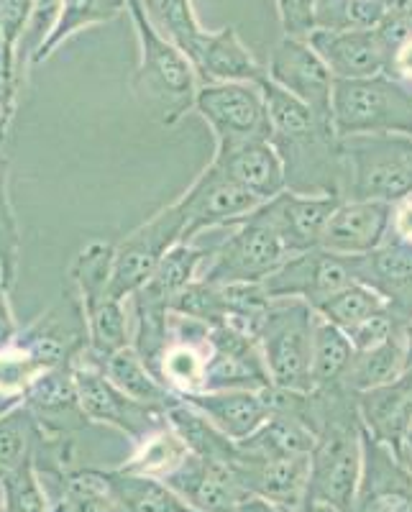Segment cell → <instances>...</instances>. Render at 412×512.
<instances>
[{
    "mask_svg": "<svg viewBox=\"0 0 412 512\" xmlns=\"http://www.w3.org/2000/svg\"><path fill=\"white\" fill-rule=\"evenodd\" d=\"M300 512H341V510H336V507L328 505V502H320V500H305V502H302Z\"/></svg>",
    "mask_w": 412,
    "mask_h": 512,
    "instance_id": "11a10c76",
    "label": "cell"
},
{
    "mask_svg": "<svg viewBox=\"0 0 412 512\" xmlns=\"http://www.w3.org/2000/svg\"><path fill=\"white\" fill-rule=\"evenodd\" d=\"M164 482L198 512H236V507L254 497L233 461H210L192 454Z\"/></svg>",
    "mask_w": 412,
    "mask_h": 512,
    "instance_id": "e0dca14e",
    "label": "cell"
},
{
    "mask_svg": "<svg viewBox=\"0 0 412 512\" xmlns=\"http://www.w3.org/2000/svg\"><path fill=\"white\" fill-rule=\"evenodd\" d=\"M407 369V344H405V328L397 331L395 336L387 338L384 344L374 349L356 351L351 361L349 372L343 377V387L351 392H369L392 384L405 374Z\"/></svg>",
    "mask_w": 412,
    "mask_h": 512,
    "instance_id": "4dcf8cb0",
    "label": "cell"
},
{
    "mask_svg": "<svg viewBox=\"0 0 412 512\" xmlns=\"http://www.w3.org/2000/svg\"><path fill=\"white\" fill-rule=\"evenodd\" d=\"M103 479L118 512H198L162 479L128 474L123 469H105Z\"/></svg>",
    "mask_w": 412,
    "mask_h": 512,
    "instance_id": "83f0119b",
    "label": "cell"
},
{
    "mask_svg": "<svg viewBox=\"0 0 412 512\" xmlns=\"http://www.w3.org/2000/svg\"><path fill=\"white\" fill-rule=\"evenodd\" d=\"M341 203L343 198L338 195H302V192L285 190L264 203L262 213L277 228L287 251L302 254V251L320 249L325 226Z\"/></svg>",
    "mask_w": 412,
    "mask_h": 512,
    "instance_id": "ffe728a7",
    "label": "cell"
},
{
    "mask_svg": "<svg viewBox=\"0 0 412 512\" xmlns=\"http://www.w3.org/2000/svg\"><path fill=\"white\" fill-rule=\"evenodd\" d=\"M18 333H21V326H18L11 305V285H8L6 274L0 269V351L11 349L16 344Z\"/></svg>",
    "mask_w": 412,
    "mask_h": 512,
    "instance_id": "681fc988",
    "label": "cell"
},
{
    "mask_svg": "<svg viewBox=\"0 0 412 512\" xmlns=\"http://www.w3.org/2000/svg\"><path fill=\"white\" fill-rule=\"evenodd\" d=\"M195 111L213 128L218 152L272 141V118L259 82H200Z\"/></svg>",
    "mask_w": 412,
    "mask_h": 512,
    "instance_id": "9c48e42d",
    "label": "cell"
},
{
    "mask_svg": "<svg viewBox=\"0 0 412 512\" xmlns=\"http://www.w3.org/2000/svg\"><path fill=\"white\" fill-rule=\"evenodd\" d=\"M233 466H236L246 489L254 497L279 502V505L292 507V510H300L305 497H308L310 456H297V459H251V456L236 451Z\"/></svg>",
    "mask_w": 412,
    "mask_h": 512,
    "instance_id": "603a6c76",
    "label": "cell"
},
{
    "mask_svg": "<svg viewBox=\"0 0 412 512\" xmlns=\"http://www.w3.org/2000/svg\"><path fill=\"white\" fill-rule=\"evenodd\" d=\"M192 67L200 82H262L267 77L233 26L208 31Z\"/></svg>",
    "mask_w": 412,
    "mask_h": 512,
    "instance_id": "4316f807",
    "label": "cell"
},
{
    "mask_svg": "<svg viewBox=\"0 0 412 512\" xmlns=\"http://www.w3.org/2000/svg\"><path fill=\"white\" fill-rule=\"evenodd\" d=\"M139 39V64L131 77L136 100L164 126H175L198 98V72L190 59L164 39L146 18L141 0H126Z\"/></svg>",
    "mask_w": 412,
    "mask_h": 512,
    "instance_id": "3957f363",
    "label": "cell"
},
{
    "mask_svg": "<svg viewBox=\"0 0 412 512\" xmlns=\"http://www.w3.org/2000/svg\"><path fill=\"white\" fill-rule=\"evenodd\" d=\"M354 256L331 254L325 249L292 254L272 277L262 282L269 297H300L305 303L320 305L343 287L356 285Z\"/></svg>",
    "mask_w": 412,
    "mask_h": 512,
    "instance_id": "4fadbf2b",
    "label": "cell"
},
{
    "mask_svg": "<svg viewBox=\"0 0 412 512\" xmlns=\"http://www.w3.org/2000/svg\"><path fill=\"white\" fill-rule=\"evenodd\" d=\"M359 282L377 290L392 308V313L410 323L412 320V244L389 236L379 249L364 256H354Z\"/></svg>",
    "mask_w": 412,
    "mask_h": 512,
    "instance_id": "44dd1931",
    "label": "cell"
},
{
    "mask_svg": "<svg viewBox=\"0 0 412 512\" xmlns=\"http://www.w3.org/2000/svg\"><path fill=\"white\" fill-rule=\"evenodd\" d=\"M36 0H0V41L3 47L16 49L21 31L29 24Z\"/></svg>",
    "mask_w": 412,
    "mask_h": 512,
    "instance_id": "c3c4849f",
    "label": "cell"
},
{
    "mask_svg": "<svg viewBox=\"0 0 412 512\" xmlns=\"http://www.w3.org/2000/svg\"><path fill=\"white\" fill-rule=\"evenodd\" d=\"M397 382H400V384H402V390H405L407 395L412 397V369H407V372L402 374V377L397 379Z\"/></svg>",
    "mask_w": 412,
    "mask_h": 512,
    "instance_id": "6f0895ef",
    "label": "cell"
},
{
    "mask_svg": "<svg viewBox=\"0 0 412 512\" xmlns=\"http://www.w3.org/2000/svg\"><path fill=\"white\" fill-rule=\"evenodd\" d=\"M384 8V13L392 18H400V21H410L412 24V0H379Z\"/></svg>",
    "mask_w": 412,
    "mask_h": 512,
    "instance_id": "db71d44e",
    "label": "cell"
},
{
    "mask_svg": "<svg viewBox=\"0 0 412 512\" xmlns=\"http://www.w3.org/2000/svg\"><path fill=\"white\" fill-rule=\"evenodd\" d=\"M274 387L256 338L221 323L210 326V356L205 367V390H256Z\"/></svg>",
    "mask_w": 412,
    "mask_h": 512,
    "instance_id": "5bb4252c",
    "label": "cell"
},
{
    "mask_svg": "<svg viewBox=\"0 0 412 512\" xmlns=\"http://www.w3.org/2000/svg\"><path fill=\"white\" fill-rule=\"evenodd\" d=\"M121 13H128L126 0H62L57 26H54L52 36L47 39L44 49H41L36 64L47 62L62 47L64 41H70L80 31L108 24V21L118 18Z\"/></svg>",
    "mask_w": 412,
    "mask_h": 512,
    "instance_id": "d590c367",
    "label": "cell"
},
{
    "mask_svg": "<svg viewBox=\"0 0 412 512\" xmlns=\"http://www.w3.org/2000/svg\"><path fill=\"white\" fill-rule=\"evenodd\" d=\"M0 492L3 512H49L47 489L41 484L34 459L18 466L6 479H0Z\"/></svg>",
    "mask_w": 412,
    "mask_h": 512,
    "instance_id": "b9f144b4",
    "label": "cell"
},
{
    "mask_svg": "<svg viewBox=\"0 0 412 512\" xmlns=\"http://www.w3.org/2000/svg\"><path fill=\"white\" fill-rule=\"evenodd\" d=\"M341 154L349 172L343 200L397 205L412 195V136H349L341 139Z\"/></svg>",
    "mask_w": 412,
    "mask_h": 512,
    "instance_id": "8992f818",
    "label": "cell"
},
{
    "mask_svg": "<svg viewBox=\"0 0 412 512\" xmlns=\"http://www.w3.org/2000/svg\"><path fill=\"white\" fill-rule=\"evenodd\" d=\"M100 367H103L105 377L111 379L118 390L126 392L128 397H134L141 405H149V408L167 413L169 405H175L180 400L157 374L146 367L134 346H126V349L111 354L108 359L100 361Z\"/></svg>",
    "mask_w": 412,
    "mask_h": 512,
    "instance_id": "f546056e",
    "label": "cell"
},
{
    "mask_svg": "<svg viewBox=\"0 0 412 512\" xmlns=\"http://www.w3.org/2000/svg\"><path fill=\"white\" fill-rule=\"evenodd\" d=\"M182 231H185V216L180 205L172 203L128 233L113 254V297L123 303L134 297L151 280V274L157 272L167 251L180 244Z\"/></svg>",
    "mask_w": 412,
    "mask_h": 512,
    "instance_id": "8fae6325",
    "label": "cell"
},
{
    "mask_svg": "<svg viewBox=\"0 0 412 512\" xmlns=\"http://www.w3.org/2000/svg\"><path fill=\"white\" fill-rule=\"evenodd\" d=\"M177 205L185 216V231H182L180 244H192L205 231L236 226L264 203L254 192L231 180L218 164L210 162L203 169V175L192 182L190 190L177 200Z\"/></svg>",
    "mask_w": 412,
    "mask_h": 512,
    "instance_id": "7c38bea8",
    "label": "cell"
},
{
    "mask_svg": "<svg viewBox=\"0 0 412 512\" xmlns=\"http://www.w3.org/2000/svg\"><path fill=\"white\" fill-rule=\"evenodd\" d=\"M384 75H389L397 82H412V34L402 44H397L392 57H389Z\"/></svg>",
    "mask_w": 412,
    "mask_h": 512,
    "instance_id": "f907efd6",
    "label": "cell"
},
{
    "mask_svg": "<svg viewBox=\"0 0 412 512\" xmlns=\"http://www.w3.org/2000/svg\"><path fill=\"white\" fill-rule=\"evenodd\" d=\"M0 512H3V492H0Z\"/></svg>",
    "mask_w": 412,
    "mask_h": 512,
    "instance_id": "91938a15",
    "label": "cell"
},
{
    "mask_svg": "<svg viewBox=\"0 0 412 512\" xmlns=\"http://www.w3.org/2000/svg\"><path fill=\"white\" fill-rule=\"evenodd\" d=\"M213 164H218L238 185L254 192L262 203H269L287 190L285 164L272 141L238 146L231 152H215Z\"/></svg>",
    "mask_w": 412,
    "mask_h": 512,
    "instance_id": "484cf974",
    "label": "cell"
},
{
    "mask_svg": "<svg viewBox=\"0 0 412 512\" xmlns=\"http://www.w3.org/2000/svg\"><path fill=\"white\" fill-rule=\"evenodd\" d=\"M402 328H405V323H402V320L392 313V308H389L384 310V313L374 315V318L364 320V323H359V326L351 328V331L346 333H349L351 344H354L356 351H366L384 344L387 338H392L397 331H402Z\"/></svg>",
    "mask_w": 412,
    "mask_h": 512,
    "instance_id": "bcb514c9",
    "label": "cell"
},
{
    "mask_svg": "<svg viewBox=\"0 0 412 512\" xmlns=\"http://www.w3.org/2000/svg\"><path fill=\"white\" fill-rule=\"evenodd\" d=\"M313 305L300 297H272L256 344L262 349L274 387L290 392H313Z\"/></svg>",
    "mask_w": 412,
    "mask_h": 512,
    "instance_id": "5b68a950",
    "label": "cell"
},
{
    "mask_svg": "<svg viewBox=\"0 0 412 512\" xmlns=\"http://www.w3.org/2000/svg\"><path fill=\"white\" fill-rule=\"evenodd\" d=\"M407 448H410V454H407V459H410V466H412V431H410V441H407Z\"/></svg>",
    "mask_w": 412,
    "mask_h": 512,
    "instance_id": "680465c9",
    "label": "cell"
},
{
    "mask_svg": "<svg viewBox=\"0 0 412 512\" xmlns=\"http://www.w3.org/2000/svg\"><path fill=\"white\" fill-rule=\"evenodd\" d=\"M308 41L336 80H364V77L384 75L392 54L379 26L356 31L315 29Z\"/></svg>",
    "mask_w": 412,
    "mask_h": 512,
    "instance_id": "ac0fdd59",
    "label": "cell"
},
{
    "mask_svg": "<svg viewBox=\"0 0 412 512\" xmlns=\"http://www.w3.org/2000/svg\"><path fill=\"white\" fill-rule=\"evenodd\" d=\"M59 6H62V0H36L34 11L29 16V24H26V29L18 36L13 54H16L18 77H21L24 85L26 77H29V70L36 67V59H39L41 49H44L47 39L52 36L54 26H57Z\"/></svg>",
    "mask_w": 412,
    "mask_h": 512,
    "instance_id": "60d3db41",
    "label": "cell"
},
{
    "mask_svg": "<svg viewBox=\"0 0 412 512\" xmlns=\"http://www.w3.org/2000/svg\"><path fill=\"white\" fill-rule=\"evenodd\" d=\"M75 384L80 405L90 423L111 425L131 438V443H139L141 438L167 425V413L141 405L134 397L118 390L116 384L105 377L100 361H95L88 349L75 359Z\"/></svg>",
    "mask_w": 412,
    "mask_h": 512,
    "instance_id": "30bf717a",
    "label": "cell"
},
{
    "mask_svg": "<svg viewBox=\"0 0 412 512\" xmlns=\"http://www.w3.org/2000/svg\"><path fill=\"white\" fill-rule=\"evenodd\" d=\"M21 88H24V82L18 77L16 54H13V49L3 47V41H0V144L6 141L8 128H11L13 116H16Z\"/></svg>",
    "mask_w": 412,
    "mask_h": 512,
    "instance_id": "f6af8a7d",
    "label": "cell"
},
{
    "mask_svg": "<svg viewBox=\"0 0 412 512\" xmlns=\"http://www.w3.org/2000/svg\"><path fill=\"white\" fill-rule=\"evenodd\" d=\"M236 512H300L292 510V507L279 505V502L264 500V497H249L241 507H236Z\"/></svg>",
    "mask_w": 412,
    "mask_h": 512,
    "instance_id": "f5cc1de1",
    "label": "cell"
},
{
    "mask_svg": "<svg viewBox=\"0 0 412 512\" xmlns=\"http://www.w3.org/2000/svg\"><path fill=\"white\" fill-rule=\"evenodd\" d=\"M392 233L412 244V195L407 200H402V203L395 205V216H392Z\"/></svg>",
    "mask_w": 412,
    "mask_h": 512,
    "instance_id": "816d5d0a",
    "label": "cell"
},
{
    "mask_svg": "<svg viewBox=\"0 0 412 512\" xmlns=\"http://www.w3.org/2000/svg\"><path fill=\"white\" fill-rule=\"evenodd\" d=\"M187 456H190V448L185 446V441L177 436V431L167 420V425H162L159 431L149 433L139 443H134V454L128 456L126 464H121L118 469L164 482L185 464Z\"/></svg>",
    "mask_w": 412,
    "mask_h": 512,
    "instance_id": "d6a6232c",
    "label": "cell"
},
{
    "mask_svg": "<svg viewBox=\"0 0 412 512\" xmlns=\"http://www.w3.org/2000/svg\"><path fill=\"white\" fill-rule=\"evenodd\" d=\"M24 402L34 413L41 431L49 436H72L90 425L77 395L75 361L59 364L36 379L34 387L24 395Z\"/></svg>",
    "mask_w": 412,
    "mask_h": 512,
    "instance_id": "7402d4cb",
    "label": "cell"
},
{
    "mask_svg": "<svg viewBox=\"0 0 412 512\" xmlns=\"http://www.w3.org/2000/svg\"><path fill=\"white\" fill-rule=\"evenodd\" d=\"M39 438L41 425L36 423L26 402H18L11 410L0 413V479H6L18 466L34 459Z\"/></svg>",
    "mask_w": 412,
    "mask_h": 512,
    "instance_id": "74e56055",
    "label": "cell"
},
{
    "mask_svg": "<svg viewBox=\"0 0 412 512\" xmlns=\"http://www.w3.org/2000/svg\"><path fill=\"white\" fill-rule=\"evenodd\" d=\"M315 8L318 0H277L279 21L282 31L292 39H310L318 26H315Z\"/></svg>",
    "mask_w": 412,
    "mask_h": 512,
    "instance_id": "7dc6e473",
    "label": "cell"
},
{
    "mask_svg": "<svg viewBox=\"0 0 412 512\" xmlns=\"http://www.w3.org/2000/svg\"><path fill=\"white\" fill-rule=\"evenodd\" d=\"M331 121L338 139L359 134L412 136V93L389 75L336 80Z\"/></svg>",
    "mask_w": 412,
    "mask_h": 512,
    "instance_id": "52a82bcc",
    "label": "cell"
},
{
    "mask_svg": "<svg viewBox=\"0 0 412 512\" xmlns=\"http://www.w3.org/2000/svg\"><path fill=\"white\" fill-rule=\"evenodd\" d=\"M149 24L172 41L187 59L198 57L208 31L200 26L192 0H141Z\"/></svg>",
    "mask_w": 412,
    "mask_h": 512,
    "instance_id": "836d02e7",
    "label": "cell"
},
{
    "mask_svg": "<svg viewBox=\"0 0 412 512\" xmlns=\"http://www.w3.org/2000/svg\"><path fill=\"white\" fill-rule=\"evenodd\" d=\"M351 512H412V466L364 428V469Z\"/></svg>",
    "mask_w": 412,
    "mask_h": 512,
    "instance_id": "2e32d148",
    "label": "cell"
},
{
    "mask_svg": "<svg viewBox=\"0 0 412 512\" xmlns=\"http://www.w3.org/2000/svg\"><path fill=\"white\" fill-rule=\"evenodd\" d=\"M210 256V244H177L175 249H169L157 272L151 274V280L141 287L139 292L154 297L159 303L172 308V300L185 290L187 285L198 280L200 269H203L205 259Z\"/></svg>",
    "mask_w": 412,
    "mask_h": 512,
    "instance_id": "e575fe53",
    "label": "cell"
},
{
    "mask_svg": "<svg viewBox=\"0 0 412 512\" xmlns=\"http://www.w3.org/2000/svg\"><path fill=\"white\" fill-rule=\"evenodd\" d=\"M395 205L377 200H343L320 239V249L341 256H364L392 236Z\"/></svg>",
    "mask_w": 412,
    "mask_h": 512,
    "instance_id": "d6986e66",
    "label": "cell"
},
{
    "mask_svg": "<svg viewBox=\"0 0 412 512\" xmlns=\"http://www.w3.org/2000/svg\"><path fill=\"white\" fill-rule=\"evenodd\" d=\"M359 413L361 423L379 443L392 448V454L402 461H410L407 441L412 431V397L402 390L400 382L384 384L377 390L359 392Z\"/></svg>",
    "mask_w": 412,
    "mask_h": 512,
    "instance_id": "cb8c5ba5",
    "label": "cell"
},
{
    "mask_svg": "<svg viewBox=\"0 0 412 512\" xmlns=\"http://www.w3.org/2000/svg\"><path fill=\"white\" fill-rule=\"evenodd\" d=\"M267 77L285 93L313 108L318 116L331 121V98L336 77L325 67L320 54L310 47L308 39L285 36L269 57Z\"/></svg>",
    "mask_w": 412,
    "mask_h": 512,
    "instance_id": "9a60e30c",
    "label": "cell"
},
{
    "mask_svg": "<svg viewBox=\"0 0 412 512\" xmlns=\"http://www.w3.org/2000/svg\"><path fill=\"white\" fill-rule=\"evenodd\" d=\"M313 310L320 318H325L328 323L341 328V331H351V328H356L364 320L389 310V303L377 290H372L364 282H356V285L343 287L341 292H336V295H331L320 305H315Z\"/></svg>",
    "mask_w": 412,
    "mask_h": 512,
    "instance_id": "f35d334b",
    "label": "cell"
},
{
    "mask_svg": "<svg viewBox=\"0 0 412 512\" xmlns=\"http://www.w3.org/2000/svg\"><path fill=\"white\" fill-rule=\"evenodd\" d=\"M310 428L315 431V448L305 500L351 512L364 469V423L356 392L343 384L310 392Z\"/></svg>",
    "mask_w": 412,
    "mask_h": 512,
    "instance_id": "7a4b0ae2",
    "label": "cell"
},
{
    "mask_svg": "<svg viewBox=\"0 0 412 512\" xmlns=\"http://www.w3.org/2000/svg\"><path fill=\"white\" fill-rule=\"evenodd\" d=\"M18 262H21V228L11 203V177L8 159L0 154V269L8 285H16Z\"/></svg>",
    "mask_w": 412,
    "mask_h": 512,
    "instance_id": "7bdbcfd3",
    "label": "cell"
},
{
    "mask_svg": "<svg viewBox=\"0 0 412 512\" xmlns=\"http://www.w3.org/2000/svg\"><path fill=\"white\" fill-rule=\"evenodd\" d=\"M172 313L187 315V318L203 320L208 326H221L228 318L226 297H223V287L210 285L205 280H195L187 285L180 295L172 300Z\"/></svg>",
    "mask_w": 412,
    "mask_h": 512,
    "instance_id": "ee69618b",
    "label": "cell"
},
{
    "mask_svg": "<svg viewBox=\"0 0 412 512\" xmlns=\"http://www.w3.org/2000/svg\"><path fill=\"white\" fill-rule=\"evenodd\" d=\"M236 446L251 459H297L313 454L315 431L295 415L274 413L259 431L238 441Z\"/></svg>",
    "mask_w": 412,
    "mask_h": 512,
    "instance_id": "f1b7e54d",
    "label": "cell"
},
{
    "mask_svg": "<svg viewBox=\"0 0 412 512\" xmlns=\"http://www.w3.org/2000/svg\"><path fill=\"white\" fill-rule=\"evenodd\" d=\"M259 85L272 118V146L285 164L287 190L343 198L349 172L333 121L318 116L295 95L277 88L269 77Z\"/></svg>",
    "mask_w": 412,
    "mask_h": 512,
    "instance_id": "6da1fadb",
    "label": "cell"
},
{
    "mask_svg": "<svg viewBox=\"0 0 412 512\" xmlns=\"http://www.w3.org/2000/svg\"><path fill=\"white\" fill-rule=\"evenodd\" d=\"M356 349L351 344L349 333L341 331L338 326L328 323L315 313L313 328V384L315 390L320 387H333L341 384L351 361H354Z\"/></svg>",
    "mask_w": 412,
    "mask_h": 512,
    "instance_id": "8d00e7d4",
    "label": "cell"
},
{
    "mask_svg": "<svg viewBox=\"0 0 412 512\" xmlns=\"http://www.w3.org/2000/svg\"><path fill=\"white\" fill-rule=\"evenodd\" d=\"M290 256L277 228L259 208L228 228L226 239L210 244V256L205 259L198 280L218 287L264 282Z\"/></svg>",
    "mask_w": 412,
    "mask_h": 512,
    "instance_id": "ba28073f",
    "label": "cell"
},
{
    "mask_svg": "<svg viewBox=\"0 0 412 512\" xmlns=\"http://www.w3.org/2000/svg\"><path fill=\"white\" fill-rule=\"evenodd\" d=\"M387 13L379 0H318L315 26L323 31L377 29Z\"/></svg>",
    "mask_w": 412,
    "mask_h": 512,
    "instance_id": "ab89813d",
    "label": "cell"
},
{
    "mask_svg": "<svg viewBox=\"0 0 412 512\" xmlns=\"http://www.w3.org/2000/svg\"><path fill=\"white\" fill-rule=\"evenodd\" d=\"M167 420L177 431V436L185 441V446L190 448L192 456L210 461L236 459V441H231L208 415L200 413L198 408H192L190 402L177 400L175 405H169Z\"/></svg>",
    "mask_w": 412,
    "mask_h": 512,
    "instance_id": "1f68e13d",
    "label": "cell"
},
{
    "mask_svg": "<svg viewBox=\"0 0 412 512\" xmlns=\"http://www.w3.org/2000/svg\"><path fill=\"white\" fill-rule=\"evenodd\" d=\"M113 254L116 246L93 241L70 267L72 292L77 295L88 323V351L95 361L108 359L116 351L131 346V320L123 300L113 297Z\"/></svg>",
    "mask_w": 412,
    "mask_h": 512,
    "instance_id": "277c9868",
    "label": "cell"
},
{
    "mask_svg": "<svg viewBox=\"0 0 412 512\" xmlns=\"http://www.w3.org/2000/svg\"><path fill=\"white\" fill-rule=\"evenodd\" d=\"M192 408L208 415L231 441H244L251 433L259 431L274 415L267 390H223V392H200V395L182 397Z\"/></svg>",
    "mask_w": 412,
    "mask_h": 512,
    "instance_id": "d4e9b609",
    "label": "cell"
},
{
    "mask_svg": "<svg viewBox=\"0 0 412 512\" xmlns=\"http://www.w3.org/2000/svg\"><path fill=\"white\" fill-rule=\"evenodd\" d=\"M405 344H407V369H412V320L410 323H405Z\"/></svg>",
    "mask_w": 412,
    "mask_h": 512,
    "instance_id": "9f6ffc18",
    "label": "cell"
}]
</instances>
